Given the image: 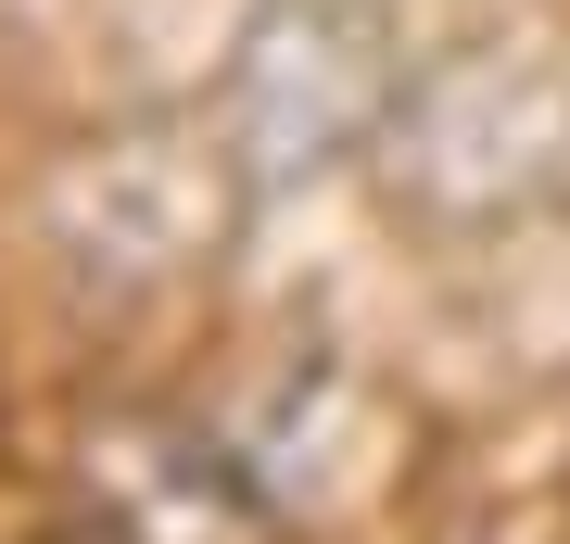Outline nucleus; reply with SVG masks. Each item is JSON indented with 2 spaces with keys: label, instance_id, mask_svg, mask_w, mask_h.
Segmentation results:
<instances>
[{
  "label": "nucleus",
  "instance_id": "obj_1",
  "mask_svg": "<svg viewBox=\"0 0 570 544\" xmlns=\"http://www.w3.org/2000/svg\"><path fill=\"white\" fill-rule=\"evenodd\" d=\"M406 51H393V26L367 13V0H266L242 13V39H228V77H216V140L242 165L254 202L330 178V165L381 152L393 115H406Z\"/></svg>",
  "mask_w": 570,
  "mask_h": 544
}]
</instances>
